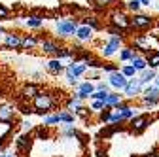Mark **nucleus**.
Segmentation results:
<instances>
[{"instance_id":"obj_1","label":"nucleus","mask_w":159,"mask_h":157,"mask_svg":"<svg viewBox=\"0 0 159 157\" xmlns=\"http://www.w3.org/2000/svg\"><path fill=\"white\" fill-rule=\"evenodd\" d=\"M121 46H123V36L121 34H112L110 40L102 47V55L104 57H112V55H116L119 49H121Z\"/></svg>"},{"instance_id":"obj_2","label":"nucleus","mask_w":159,"mask_h":157,"mask_svg":"<svg viewBox=\"0 0 159 157\" xmlns=\"http://www.w3.org/2000/svg\"><path fill=\"white\" fill-rule=\"evenodd\" d=\"M110 23H112V27L117 29V30H125V29L131 27V19L127 17L125 11L116 10V11H112V15H110Z\"/></svg>"},{"instance_id":"obj_3","label":"nucleus","mask_w":159,"mask_h":157,"mask_svg":"<svg viewBox=\"0 0 159 157\" xmlns=\"http://www.w3.org/2000/svg\"><path fill=\"white\" fill-rule=\"evenodd\" d=\"M153 25V19L146 13H134V17L131 19V27L134 30H146Z\"/></svg>"},{"instance_id":"obj_4","label":"nucleus","mask_w":159,"mask_h":157,"mask_svg":"<svg viewBox=\"0 0 159 157\" xmlns=\"http://www.w3.org/2000/svg\"><path fill=\"white\" fill-rule=\"evenodd\" d=\"M142 95H144V99H142V101H144L146 106L153 108V106L159 104V89H157L155 85H148V87H144Z\"/></svg>"},{"instance_id":"obj_5","label":"nucleus","mask_w":159,"mask_h":157,"mask_svg":"<svg viewBox=\"0 0 159 157\" xmlns=\"http://www.w3.org/2000/svg\"><path fill=\"white\" fill-rule=\"evenodd\" d=\"M127 83H129V78H125L121 74V70H117V72H114V74L108 76V85L114 87V89H117V91H123L127 87Z\"/></svg>"},{"instance_id":"obj_6","label":"nucleus","mask_w":159,"mask_h":157,"mask_svg":"<svg viewBox=\"0 0 159 157\" xmlns=\"http://www.w3.org/2000/svg\"><path fill=\"white\" fill-rule=\"evenodd\" d=\"M57 30L61 36H70V34H76L78 30V23L72 21V19H63V21H57Z\"/></svg>"},{"instance_id":"obj_7","label":"nucleus","mask_w":159,"mask_h":157,"mask_svg":"<svg viewBox=\"0 0 159 157\" xmlns=\"http://www.w3.org/2000/svg\"><path fill=\"white\" fill-rule=\"evenodd\" d=\"M142 91H144V85L140 83V80H138V78H131L129 83H127V87L123 89L125 96H129V99H134V96L140 95Z\"/></svg>"},{"instance_id":"obj_8","label":"nucleus","mask_w":159,"mask_h":157,"mask_svg":"<svg viewBox=\"0 0 159 157\" xmlns=\"http://www.w3.org/2000/svg\"><path fill=\"white\" fill-rule=\"evenodd\" d=\"M34 106H36V110L38 112H48V110H51V106H53V99L49 95H36L34 96Z\"/></svg>"},{"instance_id":"obj_9","label":"nucleus","mask_w":159,"mask_h":157,"mask_svg":"<svg viewBox=\"0 0 159 157\" xmlns=\"http://www.w3.org/2000/svg\"><path fill=\"white\" fill-rule=\"evenodd\" d=\"M148 125H150V117H148L146 114L134 115L133 119H131V129H133V132H142Z\"/></svg>"},{"instance_id":"obj_10","label":"nucleus","mask_w":159,"mask_h":157,"mask_svg":"<svg viewBox=\"0 0 159 157\" xmlns=\"http://www.w3.org/2000/svg\"><path fill=\"white\" fill-rule=\"evenodd\" d=\"M155 78H157V70L153 68H146L142 72H138V80H140L142 85H150V82H153Z\"/></svg>"},{"instance_id":"obj_11","label":"nucleus","mask_w":159,"mask_h":157,"mask_svg":"<svg viewBox=\"0 0 159 157\" xmlns=\"http://www.w3.org/2000/svg\"><path fill=\"white\" fill-rule=\"evenodd\" d=\"M95 93V85L91 83V82H85V83H82L80 85V89H78V93H76V99H85V96H91Z\"/></svg>"},{"instance_id":"obj_12","label":"nucleus","mask_w":159,"mask_h":157,"mask_svg":"<svg viewBox=\"0 0 159 157\" xmlns=\"http://www.w3.org/2000/svg\"><path fill=\"white\" fill-rule=\"evenodd\" d=\"M85 68H87V63H72V65H68L66 74H72L74 78H78L85 72Z\"/></svg>"},{"instance_id":"obj_13","label":"nucleus","mask_w":159,"mask_h":157,"mask_svg":"<svg viewBox=\"0 0 159 157\" xmlns=\"http://www.w3.org/2000/svg\"><path fill=\"white\" fill-rule=\"evenodd\" d=\"M74 36L78 38V40H82V42H87V40H91V36H93V29H89L87 25L78 27V30H76Z\"/></svg>"},{"instance_id":"obj_14","label":"nucleus","mask_w":159,"mask_h":157,"mask_svg":"<svg viewBox=\"0 0 159 157\" xmlns=\"http://www.w3.org/2000/svg\"><path fill=\"white\" fill-rule=\"evenodd\" d=\"M129 65H133V66L136 68V72H142V70H146V68H148V61H146V57H142V55L133 57Z\"/></svg>"},{"instance_id":"obj_15","label":"nucleus","mask_w":159,"mask_h":157,"mask_svg":"<svg viewBox=\"0 0 159 157\" xmlns=\"http://www.w3.org/2000/svg\"><path fill=\"white\" fill-rule=\"evenodd\" d=\"M136 55H138V51L133 49V47H121V51H119V59H121L123 63H131V59L136 57Z\"/></svg>"},{"instance_id":"obj_16","label":"nucleus","mask_w":159,"mask_h":157,"mask_svg":"<svg viewBox=\"0 0 159 157\" xmlns=\"http://www.w3.org/2000/svg\"><path fill=\"white\" fill-rule=\"evenodd\" d=\"M146 61H148V68L157 70L159 68V51H150L148 57H146Z\"/></svg>"},{"instance_id":"obj_17","label":"nucleus","mask_w":159,"mask_h":157,"mask_svg":"<svg viewBox=\"0 0 159 157\" xmlns=\"http://www.w3.org/2000/svg\"><path fill=\"white\" fill-rule=\"evenodd\" d=\"M11 119H13V108L0 106V121H11Z\"/></svg>"},{"instance_id":"obj_18","label":"nucleus","mask_w":159,"mask_h":157,"mask_svg":"<svg viewBox=\"0 0 159 157\" xmlns=\"http://www.w3.org/2000/svg\"><path fill=\"white\" fill-rule=\"evenodd\" d=\"M134 46L136 49H150V36H136Z\"/></svg>"},{"instance_id":"obj_19","label":"nucleus","mask_w":159,"mask_h":157,"mask_svg":"<svg viewBox=\"0 0 159 157\" xmlns=\"http://www.w3.org/2000/svg\"><path fill=\"white\" fill-rule=\"evenodd\" d=\"M121 104V95H116V93H110L108 95V99H106V108H116V106H119Z\"/></svg>"},{"instance_id":"obj_20","label":"nucleus","mask_w":159,"mask_h":157,"mask_svg":"<svg viewBox=\"0 0 159 157\" xmlns=\"http://www.w3.org/2000/svg\"><path fill=\"white\" fill-rule=\"evenodd\" d=\"M121 74L125 76V78H129V80H131V78H136V68L133 66V65H123V68H121Z\"/></svg>"},{"instance_id":"obj_21","label":"nucleus","mask_w":159,"mask_h":157,"mask_svg":"<svg viewBox=\"0 0 159 157\" xmlns=\"http://www.w3.org/2000/svg\"><path fill=\"white\" fill-rule=\"evenodd\" d=\"M48 68L51 72H61L63 70V63H61V59H53V61L48 63Z\"/></svg>"},{"instance_id":"obj_22","label":"nucleus","mask_w":159,"mask_h":157,"mask_svg":"<svg viewBox=\"0 0 159 157\" xmlns=\"http://www.w3.org/2000/svg\"><path fill=\"white\" fill-rule=\"evenodd\" d=\"M108 95H110L108 91H95V93L91 95V99H93V101H104V102H106Z\"/></svg>"},{"instance_id":"obj_23","label":"nucleus","mask_w":159,"mask_h":157,"mask_svg":"<svg viewBox=\"0 0 159 157\" xmlns=\"http://www.w3.org/2000/svg\"><path fill=\"white\" fill-rule=\"evenodd\" d=\"M27 25L38 29V27H42V25H44V21H42V17H29V19H27Z\"/></svg>"},{"instance_id":"obj_24","label":"nucleus","mask_w":159,"mask_h":157,"mask_svg":"<svg viewBox=\"0 0 159 157\" xmlns=\"http://www.w3.org/2000/svg\"><path fill=\"white\" fill-rule=\"evenodd\" d=\"M127 8H129L131 11H134V13H140V8H142V4L138 2V0H129V2H127Z\"/></svg>"},{"instance_id":"obj_25","label":"nucleus","mask_w":159,"mask_h":157,"mask_svg":"<svg viewBox=\"0 0 159 157\" xmlns=\"http://www.w3.org/2000/svg\"><path fill=\"white\" fill-rule=\"evenodd\" d=\"M19 44H21V40H19L17 36H11V34L6 36V46H8V47H15V46H19Z\"/></svg>"},{"instance_id":"obj_26","label":"nucleus","mask_w":159,"mask_h":157,"mask_svg":"<svg viewBox=\"0 0 159 157\" xmlns=\"http://www.w3.org/2000/svg\"><path fill=\"white\" fill-rule=\"evenodd\" d=\"M42 47H44V51H48V53H57V51H59V46H55L53 42H42Z\"/></svg>"},{"instance_id":"obj_27","label":"nucleus","mask_w":159,"mask_h":157,"mask_svg":"<svg viewBox=\"0 0 159 157\" xmlns=\"http://www.w3.org/2000/svg\"><path fill=\"white\" fill-rule=\"evenodd\" d=\"M29 146H30V138H29V136H21V138L17 140V148L19 150H27Z\"/></svg>"},{"instance_id":"obj_28","label":"nucleus","mask_w":159,"mask_h":157,"mask_svg":"<svg viewBox=\"0 0 159 157\" xmlns=\"http://www.w3.org/2000/svg\"><path fill=\"white\" fill-rule=\"evenodd\" d=\"M23 95H25V96H36V95H38L36 85H27V87L23 89Z\"/></svg>"},{"instance_id":"obj_29","label":"nucleus","mask_w":159,"mask_h":157,"mask_svg":"<svg viewBox=\"0 0 159 157\" xmlns=\"http://www.w3.org/2000/svg\"><path fill=\"white\" fill-rule=\"evenodd\" d=\"M61 121V114H57V115H51V117H46V125H53V123H59Z\"/></svg>"},{"instance_id":"obj_30","label":"nucleus","mask_w":159,"mask_h":157,"mask_svg":"<svg viewBox=\"0 0 159 157\" xmlns=\"http://www.w3.org/2000/svg\"><path fill=\"white\" fill-rule=\"evenodd\" d=\"M21 46H25V47H32V46H36V40H34V38H23V40H21Z\"/></svg>"},{"instance_id":"obj_31","label":"nucleus","mask_w":159,"mask_h":157,"mask_svg":"<svg viewBox=\"0 0 159 157\" xmlns=\"http://www.w3.org/2000/svg\"><path fill=\"white\" fill-rule=\"evenodd\" d=\"M65 57H72V51H70V49H61V47H59L57 59H65Z\"/></svg>"},{"instance_id":"obj_32","label":"nucleus","mask_w":159,"mask_h":157,"mask_svg":"<svg viewBox=\"0 0 159 157\" xmlns=\"http://www.w3.org/2000/svg\"><path fill=\"white\" fill-rule=\"evenodd\" d=\"M68 110H70V112H80V99H74V101L68 104Z\"/></svg>"},{"instance_id":"obj_33","label":"nucleus","mask_w":159,"mask_h":157,"mask_svg":"<svg viewBox=\"0 0 159 157\" xmlns=\"http://www.w3.org/2000/svg\"><path fill=\"white\" fill-rule=\"evenodd\" d=\"M102 108H106V102L104 101H95L93 102V110H102Z\"/></svg>"},{"instance_id":"obj_34","label":"nucleus","mask_w":159,"mask_h":157,"mask_svg":"<svg viewBox=\"0 0 159 157\" xmlns=\"http://www.w3.org/2000/svg\"><path fill=\"white\" fill-rule=\"evenodd\" d=\"M61 121H65V123H72V121H74V115H70V114H61Z\"/></svg>"},{"instance_id":"obj_35","label":"nucleus","mask_w":159,"mask_h":157,"mask_svg":"<svg viewBox=\"0 0 159 157\" xmlns=\"http://www.w3.org/2000/svg\"><path fill=\"white\" fill-rule=\"evenodd\" d=\"M48 138V129H38V140H46Z\"/></svg>"},{"instance_id":"obj_36","label":"nucleus","mask_w":159,"mask_h":157,"mask_svg":"<svg viewBox=\"0 0 159 157\" xmlns=\"http://www.w3.org/2000/svg\"><path fill=\"white\" fill-rule=\"evenodd\" d=\"M85 25H87L89 29H98V23L95 21V19H85Z\"/></svg>"},{"instance_id":"obj_37","label":"nucleus","mask_w":159,"mask_h":157,"mask_svg":"<svg viewBox=\"0 0 159 157\" xmlns=\"http://www.w3.org/2000/svg\"><path fill=\"white\" fill-rule=\"evenodd\" d=\"M8 13H10V11H8V8L0 4V19H6V17H8Z\"/></svg>"},{"instance_id":"obj_38","label":"nucleus","mask_w":159,"mask_h":157,"mask_svg":"<svg viewBox=\"0 0 159 157\" xmlns=\"http://www.w3.org/2000/svg\"><path fill=\"white\" fill-rule=\"evenodd\" d=\"M93 2H95V4H98V6H110L114 0H93Z\"/></svg>"},{"instance_id":"obj_39","label":"nucleus","mask_w":159,"mask_h":157,"mask_svg":"<svg viewBox=\"0 0 159 157\" xmlns=\"http://www.w3.org/2000/svg\"><path fill=\"white\" fill-rule=\"evenodd\" d=\"M138 2H140L142 6H150V4H152V0H138Z\"/></svg>"},{"instance_id":"obj_40","label":"nucleus","mask_w":159,"mask_h":157,"mask_svg":"<svg viewBox=\"0 0 159 157\" xmlns=\"http://www.w3.org/2000/svg\"><path fill=\"white\" fill-rule=\"evenodd\" d=\"M23 127H25V129H30V127H32V123H30V121H23Z\"/></svg>"},{"instance_id":"obj_41","label":"nucleus","mask_w":159,"mask_h":157,"mask_svg":"<svg viewBox=\"0 0 159 157\" xmlns=\"http://www.w3.org/2000/svg\"><path fill=\"white\" fill-rule=\"evenodd\" d=\"M153 85L159 89V74H157V78H155V80H153Z\"/></svg>"},{"instance_id":"obj_42","label":"nucleus","mask_w":159,"mask_h":157,"mask_svg":"<svg viewBox=\"0 0 159 157\" xmlns=\"http://www.w3.org/2000/svg\"><path fill=\"white\" fill-rule=\"evenodd\" d=\"M0 157H11V155H0Z\"/></svg>"},{"instance_id":"obj_43","label":"nucleus","mask_w":159,"mask_h":157,"mask_svg":"<svg viewBox=\"0 0 159 157\" xmlns=\"http://www.w3.org/2000/svg\"><path fill=\"white\" fill-rule=\"evenodd\" d=\"M0 34H4V30H2V29H0Z\"/></svg>"}]
</instances>
